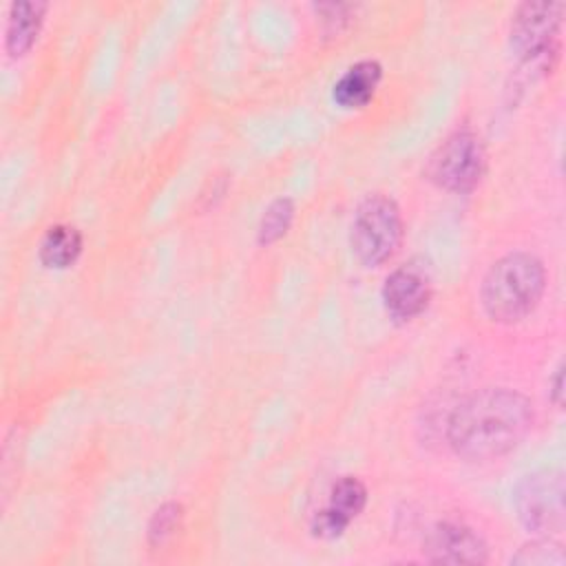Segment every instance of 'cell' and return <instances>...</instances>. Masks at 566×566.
Here are the masks:
<instances>
[{
  "label": "cell",
  "mask_w": 566,
  "mask_h": 566,
  "mask_svg": "<svg viewBox=\"0 0 566 566\" xmlns=\"http://www.w3.org/2000/svg\"><path fill=\"white\" fill-rule=\"evenodd\" d=\"M528 398L511 389H482L462 400L449 418L451 447L469 460H489L511 451L531 429Z\"/></svg>",
  "instance_id": "6da1fadb"
},
{
  "label": "cell",
  "mask_w": 566,
  "mask_h": 566,
  "mask_svg": "<svg viewBox=\"0 0 566 566\" xmlns=\"http://www.w3.org/2000/svg\"><path fill=\"white\" fill-rule=\"evenodd\" d=\"M544 265L528 252L502 256L484 276L482 303L491 318L513 323L531 314L544 292Z\"/></svg>",
  "instance_id": "7a4b0ae2"
},
{
  "label": "cell",
  "mask_w": 566,
  "mask_h": 566,
  "mask_svg": "<svg viewBox=\"0 0 566 566\" xmlns=\"http://www.w3.org/2000/svg\"><path fill=\"white\" fill-rule=\"evenodd\" d=\"M402 237V219L396 201L387 195H369L352 223V248L365 265L387 261Z\"/></svg>",
  "instance_id": "3957f363"
},
{
  "label": "cell",
  "mask_w": 566,
  "mask_h": 566,
  "mask_svg": "<svg viewBox=\"0 0 566 566\" xmlns=\"http://www.w3.org/2000/svg\"><path fill=\"white\" fill-rule=\"evenodd\" d=\"M564 475L562 471H539L517 486L515 506L517 515L528 531L548 535L564 526Z\"/></svg>",
  "instance_id": "277c9868"
},
{
  "label": "cell",
  "mask_w": 566,
  "mask_h": 566,
  "mask_svg": "<svg viewBox=\"0 0 566 566\" xmlns=\"http://www.w3.org/2000/svg\"><path fill=\"white\" fill-rule=\"evenodd\" d=\"M486 155L480 139L473 133L451 135L431 157L429 177L447 190L467 192L478 186L484 172Z\"/></svg>",
  "instance_id": "5b68a950"
},
{
  "label": "cell",
  "mask_w": 566,
  "mask_h": 566,
  "mask_svg": "<svg viewBox=\"0 0 566 566\" xmlns=\"http://www.w3.org/2000/svg\"><path fill=\"white\" fill-rule=\"evenodd\" d=\"M562 20L559 2H526L517 9L511 22V46L520 57L544 62L553 51Z\"/></svg>",
  "instance_id": "8992f818"
},
{
  "label": "cell",
  "mask_w": 566,
  "mask_h": 566,
  "mask_svg": "<svg viewBox=\"0 0 566 566\" xmlns=\"http://www.w3.org/2000/svg\"><path fill=\"white\" fill-rule=\"evenodd\" d=\"M424 553L431 562L442 564H484L486 544L473 528L460 522H440L431 528L424 542Z\"/></svg>",
  "instance_id": "52a82bcc"
},
{
  "label": "cell",
  "mask_w": 566,
  "mask_h": 566,
  "mask_svg": "<svg viewBox=\"0 0 566 566\" xmlns=\"http://www.w3.org/2000/svg\"><path fill=\"white\" fill-rule=\"evenodd\" d=\"M365 502H367L365 484L352 475L340 478L332 489L327 506L316 511V515L312 517V533L323 539H334L343 535L349 522L365 509Z\"/></svg>",
  "instance_id": "ba28073f"
},
{
  "label": "cell",
  "mask_w": 566,
  "mask_h": 566,
  "mask_svg": "<svg viewBox=\"0 0 566 566\" xmlns=\"http://www.w3.org/2000/svg\"><path fill=\"white\" fill-rule=\"evenodd\" d=\"M431 296V283L422 268L402 265L394 270L382 285V301L391 316L413 318L418 316Z\"/></svg>",
  "instance_id": "9c48e42d"
},
{
  "label": "cell",
  "mask_w": 566,
  "mask_h": 566,
  "mask_svg": "<svg viewBox=\"0 0 566 566\" xmlns=\"http://www.w3.org/2000/svg\"><path fill=\"white\" fill-rule=\"evenodd\" d=\"M380 75H382V69L378 62H374V60L356 62L334 84V91H332L334 102L340 104L343 108L365 106L374 97Z\"/></svg>",
  "instance_id": "30bf717a"
},
{
  "label": "cell",
  "mask_w": 566,
  "mask_h": 566,
  "mask_svg": "<svg viewBox=\"0 0 566 566\" xmlns=\"http://www.w3.org/2000/svg\"><path fill=\"white\" fill-rule=\"evenodd\" d=\"M46 4L38 0H20L11 4L7 22V51L11 55H22L31 49L42 27Z\"/></svg>",
  "instance_id": "8fae6325"
},
{
  "label": "cell",
  "mask_w": 566,
  "mask_h": 566,
  "mask_svg": "<svg viewBox=\"0 0 566 566\" xmlns=\"http://www.w3.org/2000/svg\"><path fill=\"white\" fill-rule=\"evenodd\" d=\"M82 252V237L71 226H53L40 241V261L46 268H69Z\"/></svg>",
  "instance_id": "7c38bea8"
},
{
  "label": "cell",
  "mask_w": 566,
  "mask_h": 566,
  "mask_svg": "<svg viewBox=\"0 0 566 566\" xmlns=\"http://www.w3.org/2000/svg\"><path fill=\"white\" fill-rule=\"evenodd\" d=\"M294 214V206L290 199H276L268 206L261 226H259V241L261 243H272L276 241L281 234H285V230L290 228Z\"/></svg>",
  "instance_id": "4fadbf2b"
},
{
  "label": "cell",
  "mask_w": 566,
  "mask_h": 566,
  "mask_svg": "<svg viewBox=\"0 0 566 566\" xmlns=\"http://www.w3.org/2000/svg\"><path fill=\"white\" fill-rule=\"evenodd\" d=\"M511 562L524 564V566H564L566 557H564L559 544L548 542V539H537V542L520 548V553Z\"/></svg>",
  "instance_id": "5bb4252c"
},
{
  "label": "cell",
  "mask_w": 566,
  "mask_h": 566,
  "mask_svg": "<svg viewBox=\"0 0 566 566\" xmlns=\"http://www.w3.org/2000/svg\"><path fill=\"white\" fill-rule=\"evenodd\" d=\"M179 515H181V506L179 504H166L161 506L155 515H153V522H150V539L153 542H164L177 526L179 522Z\"/></svg>",
  "instance_id": "9a60e30c"
},
{
  "label": "cell",
  "mask_w": 566,
  "mask_h": 566,
  "mask_svg": "<svg viewBox=\"0 0 566 566\" xmlns=\"http://www.w3.org/2000/svg\"><path fill=\"white\" fill-rule=\"evenodd\" d=\"M553 396H555V402L562 405V367H559L557 374H555V389H553Z\"/></svg>",
  "instance_id": "2e32d148"
}]
</instances>
